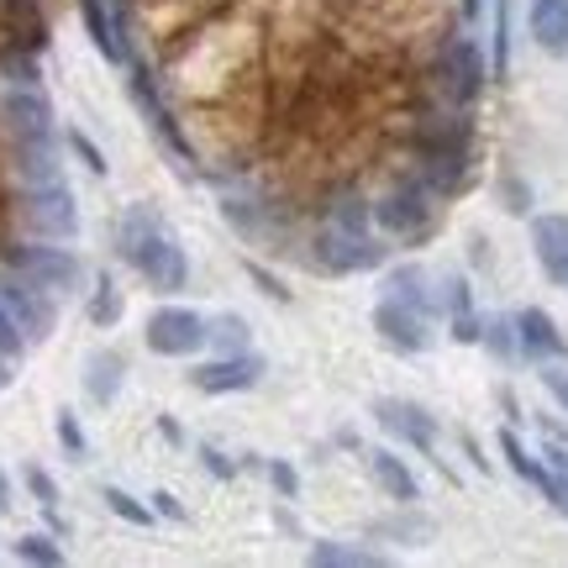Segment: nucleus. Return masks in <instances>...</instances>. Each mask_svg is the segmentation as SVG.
<instances>
[{
  "label": "nucleus",
  "instance_id": "obj_17",
  "mask_svg": "<svg viewBox=\"0 0 568 568\" xmlns=\"http://www.w3.org/2000/svg\"><path fill=\"white\" fill-rule=\"evenodd\" d=\"M527 32H531V42H537L542 53L564 59L568 53V0H531Z\"/></svg>",
  "mask_w": 568,
  "mask_h": 568
},
{
  "label": "nucleus",
  "instance_id": "obj_46",
  "mask_svg": "<svg viewBox=\"0 0 568 568\" xmlns=\"http://www.w3.org/2000/svg\"><path fill=\"white\" fill-rule=\"evenodd\" d=\"M11 385V358H0V389Z\"/></svg>",
  "mask_w": 568,
  "mask_h": 568
},
{
  "label": "nucleus",
  "instance_id": "obj_40",
  "mask_svg": "<svg viewBox=\"0 0 568 568\" xmlns=\"http://www.w3.org/2000/svg\"><path fill=\"white\" fill-rule=\"evenodd\" d=\"M153 516H169V521H184V506H180V500H174V495H169V489H159V495H153Z\"/></svg>",
  "mask_w": 568,
  "mask_h": 568
},
{
  "label": "nucleus",
  "instance_id": "obj_34",
  "mask_svg": "<svg viewBox=\"0 0 568 568\" xmlns=\"http://www.w3.org/2000/svg\"><path fill=\"white\" fill-rule=\"evenodd\" d=\"M264 468H268V479H274V489H280L284 500H295V495H301V474H295L290 464H280V458H274V464H264Z\"/></svg>",
  "mask_w": 568,
  "mask_h": 568
},
{
  "label": "nucleus",
  "instance_id": "obj_42",
  "mask_svg": "<svg viewBox=\"0 0 568 568\" xmlns=\"http://www.w3.org/2000/svg\"><path fill=\"white\" fill-rule=\"evenodd\" d=\"M506 211H516V216H521V211H527V184H516V180H506Z\"/></svg>",
  "mask_w": 568,
  "mask_h": 568
},
{
  "label": "nucleus",
  "instance_id": "obj_45",
  "mask_svg": "<svg viewBox=\"0 0 568 568\" xmlns=\"http://www.w3.org/2000/svg\"><path fill=\"white\" fill-rule=\"evenodd\" d=\"M11 506V479H6V468H0V510Z\"/></svg>",
  "mask_w": 568,
  "mask_h": 568
},
{
  "label": "nucleus",
  "instance_id": "obj_26",
  "mask_svg": "<svg viewBox=\"0 0 568 568\" xmlns=\"http://www.w3.org/2000/svg\"><path fill=\"white\" fill-rule=\"evenodd\" d=\"M21 479H27V489H32V500L48 510V521L59 527V485H53V474H48L42 464H27L21 468Z\"/></svg>",
  "mask_w": 568,
  "mask_h": 568
},
{
  "label": "nucleus",
  "instance_id": "obj_25",
  "mask_svg": "<svg viewBox=\"0 0 568 568\" xmlns=\"http://www.w3.org/2000/svg\"><path fill=\"white\" fill-rule=\"evenodd\" d=\"M17 558L21 564H38V568H59L63 548L48 537V531H27V537H17Z\"/></svg>",
  "mask_w": 568,
  "mask_h": 568
},
{
  "label": "nucleus",
  "instance_id": "obj_16",
  "mask_svg": "<svg viewBox=\"0 0 568 568\" xmlns=\"http://www.w3.org/2000/svg\"><path fill=\"white\" fill-rule=\"evenodd\" d=\"M516 337H521V353H531V358H564L568 353V337L558 332V322L537 305L516 311Z\"/></svg>",
  "mask_w": 568,
  "mask_h": 568
},
{
  "label": "nucleus",
  "instance_id": "obj_20",
  "mask_svg": "<svg viewBox=\"0 0 568 568\" xmlns=\"http://www.w3.org/2000/svg\"><path fill=\"white\" fill-rule=\"evenodd\" d=\"M122 353H111V347H101V353H90V364H84V389H90V400L95 406H111L116 400V389H122Z\"/></svg>",
  "mask_w": 568,
  "mask_h": 568
},
{
  "label": "nucleus",
  "instance_id": "obj_21",
  "mask_svg": "<svg viewBox=\"0 0 568 568\" xmlns=\"http://www.w3.org/2000/svg\"><path fill=\"white\" fill-rule=\"evenodd\" d=\"M21 180H27V184L63 180V163H59V153H53V138L21 142Z\"/></svg>",
  "mask_w": 568,
  "mask_h": 568
},
{
  "label": "nucleus",
  "instance_id": "obj_36",
  "mask_svg": "<svg viewBox=\"0 0 568 568\" xmlns=\"http://www.w3.org/2000/svg\"><path fill=\"white\" fill-rule=\"evenodd\" d=\"M542 500H548V506L558 510V516H568V479H564V474H552V468H548V485H542Z\"/></svg>",
  "mask_w": 568,
  "mask_h": 568
},
{
  "label": "nucleus",
  "instance_id": "obj_24",
  "mask_svg": "<svg viewBox=\"0 0 568 568\" xmlns=\"http://www.w3.org/2000/svg\"><path fill=\"white\" fill-rule=\"evenodd\" d=\"M211 343L222 347V353H247L253 347V332H247V322L243 316H211Z\"/></svg>",
  "mask_w": 568,
  "mask_h": 568
},
{
  "label": "nucleus",
  "instance_id": "obj_15",
  "mask_svg": "<svg viewBox=\"0 0 568 568\" xmlns=\"http://www.w3.org/2000/svg\"><path fill=\"white\" fill-rule=\"evenodd\" d=\"M80 17L105 63H132V53H126V0H122V11H116V21L105 17V0H80Z\"/></svg>",
  "mask_w": 568,
  "mask_h": 568
},
{
  "label": "nucleus",
  "instance_id": "obj_13",
  "mask_svg": "<svg viewBox=\"0 0 568 568\" xmlns=\"http://www.w3.org/2000/svg\"><path fill=\"white\" fill-rule=\"evenodd\" d=\"M374 416H379L385 432H395V437L410 443L416 453H432V447H437V422H432L416 400H395V395H385V400L374 406Z\"/></svg>",
  "mask_w": 568,
  "mask_h": 568
},
{
  "label": "nucleus",
  "instance_id": "obj_39",
  "mask_svg": "<svg viewBox=\"0 0 568 568\" xmlns=\"http://www.w3.org/2000/svg\"><path fill=\"white\" fill-rule=\"evenodd\" d=\"M542 385H548V395L568 410V368H542Z\"/></svg>",
  "mask_w": 568,
  "mask_h": 568
},
{
  "label": "nucleus",
  "instance_id": "obj_9",
  "mask_svg": "<svg viewBox=\"0 0 568 568\" xmlns=\"http://www.w3.org/2000/svg\"><path fill=\"white\" fill-rule=\"evenodd\" d=\"M21 216L27 226L48 237V243H63L80 232V211H74V195L63 180H48V184H27V201H21Z\"/></svg>",
  "mask_w": 568,
  "mask_h": 568
},
{
  "label": "nucleus",
  "instance_id": "obj_44",
  "mask_svg": "<svg viewBox=\"0 0 568 568\" xmlns=\"http://www.w3.org/2000/svg\"><path fill=\"white\" fill-rule=\"evenodd\" d=\"M458 11H464V21H479V11H485V0H458Z\"/></svg>",
  "mask_w": 568,
  "mask_h": 568
},
{
  "label": "nucleus",
  "instance_id": "obj_1",
  "mask_svg": "<svg viewBox=\"0 0 568 568\" xmlns=\"http://www.w3.org/2000/svg\"><path fill=\"white\" fill-rule=\"evenodd\" d=\"M374 205H364L353 190L332 195L326 205V222L316 232V268L326 274H364V268L385 264V243L374 237Z\"/></svg>",
  "mask_w": 568,
  "mask_h": 568
},
{
  "label": "nucleus",
  "instance_id": "obj_43",
  "mask_svg": "<svg viewBox=\"0 0 568 568\" xmlns=\"http://www.w3.org/2000/svg\"><path fill=\"white\" fill-rule=\"evenodd\" d=\"M159 432H163V437H169V443H184V432H180V426H174V416H159Z\"/></svg>",
  "mask_w": 568,
  "mask_h": 568
},
{
  "label": "nucleus",
  "instance_id": "obj_22",
  "mask_svg": "<svg viewBox=\"0 0 568 568\" xmlns=\"http://www.w3.org/2000/svg\"><path fill=\"white\" fill-rule=\"evenodd\" d=\"M500 453H506V464L516 468V474H521V479H527L531 489H542L548 485V464H542V458H531L527 453V443H521V437H516V432H500Z\"/></svg>",
  "mask_w": 568,
  "mask_h": 568
},
{
  "label": "nucleus",
  "instance_id": "obj_47",
  "mask_svg": "<svg viewBox=\"0 0 568 568\" xmlns=\"http://www.w3.org/2000/svg\"><path fill=\"white\" fill-rule=\"evenodd\" d=\"M558 437H564V443H568V426H564V432H558Z\"/></svg>",
  "mask_w": 568,
  "mask_h": 568
},
{
  "label": "nucleus",
  "instance_id": "obj_18",
  "mask_svg": "<svg viewBox=\"0 0 568 568\" xmlns=\"http://www.w3.org/2000/svg\"><path fill=\"white\" fill-rule=\"evenodd\" d=\"M368 474H374V479H379V489H385L389 500H400V506H410V500L422 495V489H416V474H410V468L400 464L389 447H368Z\"/></svg>",
  "mask_w": 568,
  "mask_h": 568
},
{
  "label": "nucleus",
  "instance_id": "obj_37",
  "mask_svg": "<svg viewBox=\"0 0 568 568\" xmlns=\"http://www.w3.org/2000/svg\"><path fill=\"white\" fill-rule=\"evenodd\" d=\"M201 464L211 468V474H216V479H232V474H237V464H232V458H226L222 447H211V443H201Z\"/></svg>",
  "mask_w": 568,
  "mask_h": 568
},
{
  "label": "nucleus",
  "instance_id": "obj_6",
  "mask_svg": "<svg viewBox=\"0 0 568 568\" xmlns=\"http://www.w3.org/2000/svg\"><path fill=\"white\" fill-rule=\"evenodd\" d=\"M148 347L159 353V358H190V353H201L211 343V316L201 311H190V305H159L153 316H148Z\"/></svg>",
  "mask_w": 568,
  "mask_h": 568
},
{
  "label": "nucleus",
  "instance_id": "obj_19",
  "mask_svg": "<svg viewBox=\"0 0 568 568\" xmlns=\"http://www.w3.org/2000/svg\"><path fill=\"white\" fill-rule=\"evenodd\" d=\"M385 295H395V301H406V305H416L422 316H437V295H432V280H426V268H416V264H400V268H389L385 274Z\"/></svg>",
  "mask_w": 568,
  "mask_h": 568
},
{
  "label": "nucleus",
  "instance_id": "obj_2",
  "mask_svg": "<svg viewBox=\"0 0 568 568\" xmlns=\"http://www.w3.org/2000/svg\"><path fill=\"white\" fill-rule=\"evenodd\" d=\"M116 247H122V258L138 268L142 280L153 284L159 295H174L190 284V264H184V247L163 232V222L148 211V205H132L116 226Z\"/></svg>",
  "mask_w": 568,
  "mask_h": 568
},
{
  "label": "nucleus",
  "instance_id": "obj_32",
  "mask_svg": "<svg viewBox=\"0 0 568 568\" xmlns=\"http://www.w3.org/2000/svg\"><path fill=\"white\" fill-rule=\"evenodd\" d=\"M21 353H27V332H21L17 316H11L6 301H0V358H11V364H17Z\"/></svg>",
  "mask_w": 568,
  "mask_h": 568
},
{
  "label": "nucleus",
  "instance_id": "obj_4",
  "mask_svg": "<svg viewBox=\"0 0 568 568\" xmlns=\"http://www.w3.org/2000/svg\"><path fill=\"white\" fill-rule=\"evenodd\" d=\"M432 80H437V90H443V101L453 111H468V105L485 95V80H489L485 48L468 38V32H447L437 59H432Z\"/></svg>",
  "mask_w": 568,
  "mask_h": 568
},
{
  "label": "nucleus",
  "instance_id": "obj_8",
  "mask_svg": "<svg viewBox=\"0 0 568 568\" xmlns=\"http://www.w3.org/2000/svg\"><path fill=\"white\" fill-rule=\"evenodd\" d=\"M11 268L17 274H27V280H38L42 290H53V295H69V290H80V258L69 253V247L48 243V237H38V243H17L11 253Z\"/></svg>",
  "mask_w": 568,
  "mask_h": 568
},
{
  "label": "nucleus",
  "instance_id": "obj_31",
  "mask_svg": "<svg viewBox=\"0 0 568 568\" xmlns=\"http://www.w3.org/2000/svg\"><path fill=\"white\" fill-rule=\"evenodd\" d=\"M63 142H69V153H74V159H80L84 169H90V174H105V169H111V163H105V153L95 148V138H90V132L69 126V132H63Z\"/></svg>",
  "mask_w": 568,
  "mask_h": 568
},
{
  "label": "nucleus",
  "instance_id": "obj_3",
  "mask_svg": "<svg viewBox=\"0 0 568 568\" xmlns=\"http://www.w3.org/2000/svg\"><path fill=\"white\" fill-rule=\"evenodd\" d=\"M437 201H443V195H437L416 169H406V174L374 201V226L385 232L389 243H426V237L437 232Z\"/></svg>",
  "mask_w": 568,
  "mask_h": 568
},
{
  "label": "nucleus",
  "instance_id": "obj_11",
  "mask_svg": "<svg viewBox=\"0 0 568 568\" xmlns=\"http://www.w3.org/2000/svg\"><path fill=\"white\" fill-rule=\"evenodd\" d=\"M374 332L395 353H426L432 347V316H422L416 305L395 301V295H385V301L374 305Z\"/></svg>",
  "mask_w": 568,
  "mask_h": 568
},
{
  "label": "nucleus",
  "instance_id": "obj_28",
  "mask_svg": "<svg viewBox=\"0 0 568 568\" xmlns=\"http://www.w3.org/2000/svg\"><path fill=\"white\" fill-rule=\"evenodd\" d=\"M116 316H122V295H116L111 274H101V280H95V295H90V322H95V326H116Z\"/></svg>",
  "mask_w": 568,
  "mask_h": 568
},
{
  "label": "nucleus",
  "instance_id": "obj_27",
  "mask_svg": "<svg viewBox=\"0 0 568 568\" xmlns=\"http://www.w3.org/2000/svg\"><path fill=\"white\" fill-rule=\"evenodd\" d=\"M311 564L364 568V564H385V558H379V552H364V548H337V542H316V548H311Z\"/></svg>",
  "mask_w": 568,
  "mask_h": 568
},
{
  "label": "nucleus",
  "instance_id": "obj_30",
  "mask_svg": "<svg viewBox=\"0 0 568 568\" xmlns=\"http://www.w3.org/2000/svg\"><path fill=\"white\" fill-rule=\"evenodd\" d=\"M53 437H59V447L74 458V464L90 453V443H84V426L74 422V410H59V416H53Z\"/></svg>",
  "mask_w": 568,
  "mask_h": 568
},
{
  "label": "nucleus",
  "instance_id": "obj_38",
  "mask_svg": "<svg viewBox=\"0 0 568 568\" xmlns=\"http://www.w3.org/2000/svg\"><path fill=\"white\" fill-rule=\"evenodd\" d=\"M485 337V322L468 311V316H453V343H479Z\"/></svg>",
  "mask_w": 568,
  "mask_h": 568
},
{
  "label": "nucleus",
  "instance_id": "obj_23",
  "mask_svg": "<svg viewBox=\"0 0 568 568\" xmlns=\"http://www.w3.org/2000/svg\"><path fill=\"white\" fill-rule=\"evenodd\" d=\"M101 500H105V510H111V516H122V521H132V527H153V506H142L138 495H126L122 485H105Z\"/></svg>",
  "mask_w": 568,
  "mask_h": 568
},
{
  "label": "nucleus",
  "instance_id": "obj_29",
  "mask_svg": "<svg viewBox=\"0 0 568 568\" xmlns=\"http://www.w3.org/2000/svg\"><path fill=\"white\" fill-rule=\"evenodd\" d=\"M479 343L489 347V353H495V358H516V347H521V337H516V322H510V316H495V322H485V337H479Z\"/></svg>",
  "mask_w": 568,
  "mask_h": 568
},
{
  "label": "nucleus",
  "instance_id": "obj_7",
  "mask_svg": "<svg viewBox=\"0 0 568 568\" xmlns=\"http://www.w3.org/2000/svg\"><path fill=\"white\" fill-rule=\"evenodd\" d=\"M0 301H6V311L17 316V326L27 332V343H48L53 337V326H59V295L53 290H42L38 280H27V274H6L0 280Z\"/></svg>",
  "mask_w": 568,
  "mask_h": 568
},
{
  "label": "nucleus",
  "instance_id": "obj_12",
  "mask_svg": "<svg viewBox=\"0 0 568 568\" xmlns=\"http://www.w3.org/2000/svg\"><path fill=\"white\" fill-rule=\"evenodd\" d=\"M0 116L17 132V142L53 138V105H48V95H42L38 84H11V90L0 95Z\"/></svg>",
  "mask_w": 568,
  "mask_h": 568
},
{
  "label": "nucleus",
  "instance_id": "obj_14",
  "mask_svg": "<svg viewBox=\"0 0 568 568\" xmlns=\"http://www.w3.org/2000/svg\"><path fill=\"white\" fill-rule=\"evenodd\" d=\"M531 253L552 284L568 290V216L548 211V216H531Z\"/></svg>",
  "mask_w": 568,
  "mask_h": 568
},
{
  "label": "nucleus",
  "instance_id": "obj_41",
  "mask_svg": "<svg viewBox=\"0 0 568 568\" xmlns=\"http://www.w3.org/2000/svg\"><path fill=\"white\" fill-rule=\"evenodd\" d=\"M247 274H253V280L264 284V295H268V301H284V284H280V280H274V274H268V268H258V264H247Z\"/></svg>",
  "mask_w": 568,
  "mask_h": 568
},
{
  "label": "nucleus",
  "instance_id": "obj_5",
  "mask_svg": "<svg viewBox=\"0 0 568 568\" xmlns=\"http://www.w3.org/2000/svg\"><path fill=\"white\" fill-rule=\"evenodd\" d=\"M232 0H126V17H138L148 27V42L153 48H169L174 38H184L190 27H201L205 17L226 11Z\"/></svg>",
  "mask_w": 568,
  "mask_h": 568
},
{
  "label": "nucleus",
  "instance_id": "obj_33",
  "mask_svg": "<svg viewBox=\"0 0 568 568\" xmlns=\"http://www.w3.org/2000/svg\"><path fill=\"white\" fill-rule=\"evenodd\" d=\"M443 305H447V316H468V311H474V295H468V280L464 274H447L443 280Z\"/></svg>",
  "mask_w": 568,
  "mask_h": 568
},
{
  "label": "nucleus",
  "instance_id": "obj_10",
  "mask_svg": "<svg viewBox=\"0 0 568 568\" xmlns=\"http://www.w3.org/2000/svg\"><path fill=\"white\" fill-rule=\"evenodd\" d=\"M264 379V358L247 347V353H222V358H211V364H195L190 368V385L201 389V395H243Z\"/></svg>",
  "mask_w": 568,
  "mask_h": 568
},
{
  "label": "nucleus",
  "instance_id": "obj_35",
  "mask_svg": "<svg viewBox=\"0 0 568 568\" xmlns=\"http://www.w3.org/2000/svg\"><path fill=\"white\" fill-rule=\"evenodd\" d=\"M6 74H11V84H38V59L32 53H6Z\"/></svg>",
  "mask_w": 568,
  "mask_h": 568
}]
</instances>
